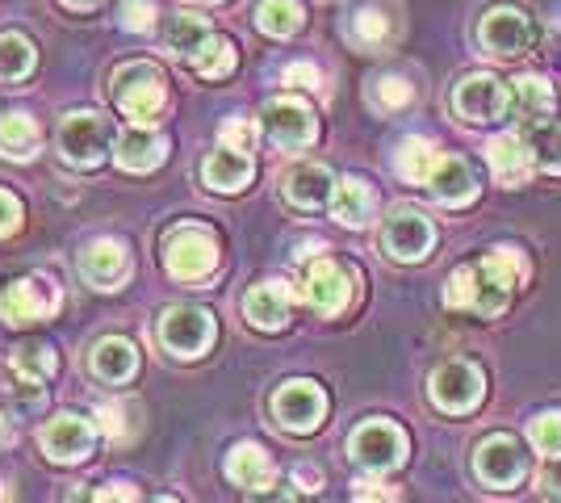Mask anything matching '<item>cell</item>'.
<instances>
[{
    "label": "cell",
    "instance_id": "obj_6",
    "mask_svg": "<svg viewBox=\"0 0 561 503\" xmlns=\"http://www.w3.org/2000/svg\"><path fill=\"white\" fill-rule=\"evenodd\" d=\"M473 475L494 487V491H507L515 482L528 475V454H524V445L507 436V432H499V436H486L482 445H478V454H473Z\"/></svg>",
    "mask_w": 561,
    "mask_h": 503
},
{
    "label": "cell",
    "instance_id": "obj_25",
    "mask_svg": "<svg viewBox=\"0 0 561 503\" xmlns=\"http://www.w3.org/2000/svg\"><path fill=\"white\" fill-rule=\"evenodd\" d=\"M227 475L243 491H268L273 479H277L273 461H268V454L260 445H234L231 457H227Z\"/></svg>",
    "mask_w": 561,
    "mask_h": 503
},
{
    "label": "cell",
    "instance_id": "obj_5",
    "mask_svg": "<svg viewBox=\"0 0 561 503\" xmlns=\"http://www.w3.org/2000/svg\"><path fill=\"white\" fill-rule=\"evenodd\" d=\"M348 454L352 461H360L365 470H394L402 466V457H407V432L390 424V420H369V424H360V428L352 432L348 441Z\"/></svg>",
    "mask_w": 561,
    "mask_h": 503
},
{
    "label": "cell",
    "instance_id": "obj_29",
    "mask_svg": "<svg viewBox=\"0 0 561 503\" xmlns=\"http://www.w3.org/2000/svg\"><path fill=\"white\" fill-rule=\"evenodd\" d=\"M9 374L25 386L47 382L50 374H55V348L43 344V340H30V344H22V348H13V357H9Z\"/></svg>",
    "mask_w": 561,
    "mask_h": 503
},
{
    "label": "cell",
    "instance_id": "obj_42",
    "mask_svg": "<svg viewBox=\"0 0 561 503\" xmlns=\"http://www.w3.org/2000/svg\"><path fill=\"white\" fill-rule=\"evenodd\" d=\"M18 227H22V202H18L13 193L0 190V240H4V236H13Z\"/></svg>",
    "mask_w": 561,
    "mask_h": 503
},
{
    "label": "cell",
    "instance_id": "obj_39",
    "mask_svg": "<svg viewBox=\"0 0 561 503\" xmlns=\"http://www.w3.org/2000/svg\"><path fill=\"white\" fill-rule=\"evenodd\" d=\"M374 101L381 110H402L411 101V84L402 76H381V80H374Z\"/></svg>",
    "mask_w": 561,
    "mask_h": 503
},
{
    "label": "cell",
    "instance_id": "obj_2",
    "mask_svg": "<svg viewBox=\"0 0 561 503\" xmlns=\"http://www.w3.org/2000/svg\"><path fill=\"white\" fill-rule=\"evenodd\" d=\"M445 302L457 307V311H473V315H482V319H494V315L507 311L512 286L499 282L491 268L478 261V264H469V268H457V273L448 277Z\"/></svg>",
    "mask_w": 561,
    "mask_h": 503
},
{
    "label": "cell",
    "instance_id": "obj_43",
    "mask_svg": "<svg viewBox=\"0 0 561 503\" xmlns=\"http://www.w3.org/2000/svg\"><path fill=\"white\" fill-rule=\"evenodd\" d=\"M540 495L545 500H561V454H553L545 461V470H540Z\"/></svg>",
    "mask_w": 561,
    "mask_h": 503
},
{
    "label": "cell",
    "instance_id": "obj_12",
    "mask_svg": "<svg viewBox=\"0 0 561 503\" xmlns=\"http://www.w3.org/2000/svg\"><path fill=\"white\" fill-rule=\"evenodd\" d=\"M482 47L499 59H519L537 47V25L519 9H491L482 18Z\"/></svg>",
    "mask_w": 561,
    "mask_h": 503
},
{
    "label": "cell",
    "instance_id": "obj_44",
    "mask_svg": "<svg viewBox=\"0 0 561 503\" xmlns=\"http://www.w3.org/2000/svg\"><path fill=\"white\" fill-rule=\"evenodd\" d=\"M285 84L314 89V84H319V68H314V64H289V68H285Z\"/></svg>",
    "mask_w": 561,
    "mask_h": 503
},
{
    "label": "cell",
    "instance_id": "obj_14",
    "mask_svg": "<svg viewBox=\"0 0 561 503\" xmlns=\"http://www.w3.org/2000/svg\"><path fill=\"white\" fill-rule=\"evenodd\" d=\"M381 243H386V252L394 256V261H423L427 252H432V243H436V227L420 215V210H411V206H402L394 215L386 218V231H381Z\"/></svg>",
    "mask_w": 561,
    "mask_h": 503
},
{
    "label": "cell",
    "instance_id": "obj_28",
    "mask_svg": "<svg viewBox=\"0 0 561 503\" xmlns=\"http://www.w3.org/2000/svg\"><path fill=\"white\" fill-rule=\"evenodd\" d=\"M214 38V30L206 18H197V13H172L164 25V43L168 50H176V55H185V59H193L197 50L206 47Z\"/></svg>",
    "mask_w": 561,
    "mask_h": 503
},
{
    "label": "cell",
    "instance_id": "obj_10",
    "mask_svg": "<svg viewBox=\"0 0 561 503\" xmlns=\"http://www.w3.org/2000/svg\"><path fill=\"white\" fill-rule=\"evenodd\" d=\"M160 340L176 357H202L214 344V315L202 307H172L160 319Z\"/></svg>",
    "mask_w": 561,
    "mask_h": 503
},
{
    "label": "cell",
    "instance_id": "obj_35",
    "mask_svg": "<svg viewBox=\"0 0 561 503\" xmlns=\"http://www.w3.org/2000/svg\"><path fill=\"white\" fill-rule=\"evenodd\" d=\"M348 34H352V43H356V47L377 50L386 38H390V18H386L381 9H360V13L352 18Z\"/></svg>",
    "mask_w": 561,
    "mask_h": 503
},
{
    "label": "cell",
    "instance_id": "obj_33",
    "mask_svg": "<svg viewBox=\"0 0 561 503\" xmlns=\"http://www.w3.org/2000/svg\"><path fill=\"white\" fill-rule=\"evenodd\" d=\"M436 147L427 144V139H402V147H398V172L407 176V181H415V185H423L427 176H432V168H436Z\"/></svg>",
    "mask_w": 561,
    "mask_h": 503
},
{
    "label": "cell",
    "instance_id": "obj_30",
    "mask_svg": "<svg viewBox=\"0 0 561 503\" xmlns=\"http://www.w3.org/2000/svg\"><path fill=\"white\" fill-rule=\"evenodd\" d=\"M38 151V126L30 114L13 110V114H0V156L9 160H30Z\"/></svg>",
    "mask_w": 561,
    "mask_h": 503
},
{
    "label": "cell",
    "instance_id": "obj_40",
    "mask_svg": "<svg viewBox=\"0 0 561 503\" xmlns=\"http://www.w3.org/2000/svg\"><path fill=\"white\" fill-rule=\"evenodd\" d=\"M222 144L239 147V151H252V147H256V126H252L248 118L222 122Z\"/></svg>",
    "mask_w": 561,
    "mask_h": 503
},
{
    "label": "cell",
    "instance_id": "obj_23",
    "mask_svg": "<svg viewBox=\"0 0 561 503\" xmlns=\"http://www.w3.org/2000/svg\"><path fill=\"white\" fill-rule=\"evenodd\" d=\"M553 110H558V96H553V89L540 76L512 80V114L524 126H540L545 118H553Z\"/></svg>",
    "mask_w": 561,
    "mask_h": 503
},
{
    "label": "cell",
    "instance_id": "obj_17",
    "mask_svg": "<svg viewBox=\"0 0 561 503\" xmlns=\"http://www.w3.org/2000/svg\"><path fill=\"white\" fill-rule=\"evenodd\" d=\"M164 135L160 130H147V122H135L130 130L117 135V164L130 168V172H151V168L164 164Z\"/></svg>",
    "mask_w": 561,
    "mask_h": 503
},
{
    "label": "cell",
    "instance_id": "obj_36",
    "mask_svg": "<svg viewBox=\"0 0 561 503\" xmlns=\"http://www.w3.org/2000/svg\"><path fill=\"white\" fill-rule=\"evenodd\" d=\"M533 156L545 172H561V122H540L533 126Z\"/></svg>",
    "mask_w": 561,
    "mask_h": 503
},
{
    "label": "cell",
    "instance_id": "obj_1",
    "mask_svg": "<svg viewBox=\"0 0 561 503\" xmlns=\"http://www.w3.org/2000/svg\"><path fill=\"white\" fill-rule=\"evenodd\" d=\"M110 96L114 105L135 122H151L164 114L168 105V84L164 72L156 64H122L114 76H110Z\"/></svg>",
    "mask_w": 561,
    "mask_h": 503
},
{
    "label": "cell",
    "instance_id": "obj_20",
    "mask_svg": "<svg viewBox=\"0 0 561 503\" xmlns=\"http://www.w3.org/2000/svg\"><path fill=\"white\" fill-rule=\"evenodd\" d=\"M533 160H537L533 147L524 139H515V135H499V139L486 144V164H491L499 185H524L528 172H533Z\"/></svg>",
    "mask_w": 561,
    "mask_h": 503
},
{
    "label": "cell",
    "instance_id": "obj_11",
    "mask_svg": "<svg viewBox=\"0 0 561 503\" xmlns=\"http://www.w3.org/2000/svg\"><path fill=\"white\" fill-rule=\"evenodd\" d=\"M273 415H277V424L285 432H314L328 415V395L314 382H306V378L285 382L273 395Z\"/></svg>",
    "mask_w": 561,
    "mask_h": 503
},
{
    "label": "cell",
    "instance_id": "obj_21",
    "mask_svg": "<svg viewBox=\"0 0 561 503\" xmlns=\"http://www.w3.org/2000/svg\"><path fill=\"white\" fill-rule=\"evenodd\" d=\"M289 289L280 286V282H264V286L248 289V298H243V315H248V323L260 328V332H277L289 323Z\"/></svg>",
    "mask_w": 561,
    "mask_h": 503
},
{
    "label": "cell",
    "instance_id": "obj_26",
    "mask_svg": "<svg viewBox=\"0 0 561 503\" xmlns=\"http://www.w3.org/2000/svg\"><path fill=\"white\" fill-rule=\"evenodd\" d=\"M331 215L344 227H365L369 215H374V190L360 176H344L331 193Z\"/></svg>",
    "mask_w": 561,
    "mask_h": 503
},
{
    "label": "cell",
    "instance_id": "obj_16",
    "mask_svg": "<svg viewBox=\"0 0 561 503\" xmlns=\"http://www.w3.org/2000/svg\"><path fill=\"white\" fill-rule=\"evenodd\" d=\"M93 424L80 420V415H55L47 428H43V454L50 461H84L93 454Z\"/></svg>",
    "mask_w": 561,
    "mask_h": 503
},
{
    "label": "cell",
    "instance_id": "obj_22",
    "mask_svg": "<svg viewBox=\"0 0 561 503\" xmlns=\"http://www.w3.org/2000/svg\"><path fill=\"white\" fill-rule=\"evenodd\" d=\"M427 185L445 206H469L478 197V181H473L466 160H457V156H440L432 176H427Z\"/></svg>",
    "mask_w": 561,
    "mask_h": 503
},
{
    "label": "cell",
    "instance_id": "obj_31",
    "mask_svg": "<svg viewBox=\"0 0 561 503\" xmlns=\"http://www.w3.org/2000/svg\"><path fill=\"white\" fill-rule=\"evenodd\" d=\"M256 22L268 38H289V34H298V25H302V4H298V0H264Z\"/></svg>",
    "mask_w": 561,
    "mask_h": 503
},
{
    "label": "cell",
    "instance_id": "obj_37",
    "mask_svg": "<svg viewBox=\"0 0 561 503\" xmlns=\"http://www.w3.org/2000/svg\"><path fill=\"white\" fill-rule=\"evenodd\" d=\"M528 436H533V445H537L545 457L561 454V411H545V415H537L533 428H528Z\"/></svg>",
    "mask_w": 561,
    "mask_h": 503
},
{
    "label": "cell",
    "instance_id": "obj_15",
    "mask_svg": "<svg viewBox=\"0 0 561 503\" xmlns=\"http://www.w3.org/2000/svg\"><path fill=\"white\" fill-rule=\"evenodd\" d=\"M302 298L319 315H340L352 298V273L335 261H314L302 277Z\"/></svg>",
    "mask_w": 561,
    "mask_h": 503
},
{
    "label": "cell",
    "instance_id": "obj_13",
    "mask_svg": "<svg viewBox=\"0 0 561 503\" xmlns=\"http://www.w3.org/2000/svg\"><path fill=\"white\" fill-rule=\"evenodd\" d=\"M453 105H457V114L466 122H473V126L499 122L512 110V89H507L503 80H494V76H469V80L457 84Z\"/></svg>",
    "mask_w": 561,
    "mask_h": 503
},
{
    "label": "cell",
    "instance_id": "obj_32",
    "mask_svg": "<svg viewBox=\"0 0 561 503\" xmlns=\"http://www.w3.org/2000/svg\"><path fill=\"white\" fill-rule=\"evenodd\" d=\"M34 72V47L25 34H0V80H25Z\"/></svg>",
    "mask_w": 561,
    "mask_h": 503
},
{
    "label": "cell",
    "instance_id": "obj_45",
    "mask_svg": "<svg viewBox=\"0 0 561 503\" xmlns=\"http://www.w3.org/2000/svg\"><path fill=\"white\" fill-rule=\"evenodd\" d=\"M96 500H139V491H130V482H110L105 491H96Z\"/></svg>",
    "mask_w": 561,
    "mask_h": 503
},
{
    "label": "cell",
    "instance_id": "obj_46",
    "mask_svg": "<svg viewBox=\"0 0 561 503\" xmlns=\"http://www.w3.org/2000/svg\"><path fill=\"white\" fill-rule=\"evenodd\" d=\"M64 4H68V9H76V13H89V9H96L101 0H64Z\"/></svg>",
    "mask_w": 561,
    "mask_h": 503
},
{
    "label": "cell",
    "instance_id": "obj_3",
    "mask_svg": "<svg viewBox=\"0 0 561 503\" xmlns=\"http://www.w3.org/2000/svg\"><path fill=\"white\" fill-rule=\"evenodd\" d=\"M164 264L176 282H202L218 264V240L206 227H176L164 240Z\"/></svg>",
    "mask_w": 561,
    "mask_h": 503
},
{
    "label": "cell",
    "instance_id": "obj_27",
    "mask_svg": "<svg viewBox=\"0 0 561 503\" xmlns=\"http://www.w3.org/2000/svg\"><path fill=\"white\" fill-rule=\"evenodd\" d=\"M135 365H139V353H135V344L122 340V335H110V340H101L93 348V374L101 382H114V386L130 382Z\"/></svg>",
    "mask_w": 561,
    "mask_h": 503
},
{
    "label": "cell",
    "instance_id": "obj_8",
    "mask_svg": "<svg viewBox=\"0 0 561 503\" xmlns=\"http://www.w3.org/2000/svg\"><path fill=\"white\" fill-rule=\"evenodd\" d=\"M110 139H114V126L101 118V114H93V110L68 114L64 126H59V151L80 168L101 164L105 151H110Z\"/></svg>",
    "mask_w": 561,
    "mask_h": 503
},
{
    "label": "cell",
    "instance_id": "obj_9",
    "mask_svg": "<svg viewBox=\"0 0 561 503\" xmlns=\"http://www.w3.org/2000/svg\"><path fill=\"white\" fill-rule=\"evenodd\" d=\"M260 126H264V135H268L273 144L289 147V151H294V147H310L314 135H319L310 105L298 101V96H273V101L260 110Z\"/></svg>",
    "mask_w": 561,
    "mask_h": 503
},
{
    "label": "cell",
    "instance_id": "obj_38",
    "mask_svg": "<svg viewBox=\"0 0 561 503\" xmlns=\"http://www.w3.org/2000/svg\"><path fill=\"white\" fill-rule=\"evenodd\" d=\"M135 411H139L135 403H114V408L105 403L96 415H101V424H105V432H110L114 441H126V436H135V428H139L135 420H126V415H135Z\"/></svg>",
    "mask_w": 561,
    "mask_h": 503
},
{
    "label": "cell",
    "instance_id": "obj_34",
    "mask_svg": "<svg viewBox=\"0 0 561 503\" xmlns=\"http://www.w3.org/2000/svg\"><path fill=\"white\" fill-rule=\"evenodd\" d=\"M188 64H193V72L206 76V80H227V76L234 72V47L227 43V38H218V34H214L210 43L197 50Z\"/></svg>",
    "mask_w": 561,
    "mask_h": 503
},
{
    "label": "cell",
    "instance_id": "obj_7",
    "mask_svg": "<svg viewBox=\"0 0 561 503\" xmlns=\"http://www.w3.org/2000/svg\"><path fill=\"white\" fill-rule=\"evenodd\" d=\"M482 395H486V378H482V369L469 365V361H448V365H440V369L432 374V399H436V408L448 411V415L473 411L482 403Z\"/></svg>",
    "mask_w": 561,
    "mask_h": 503
},
{
    "label": "cell",
    "instance_id": "obj_41",
    "mask_svg": "<svg viewBox=\"0 0 561 503\" xmlns=\"http://www.w3.org/2000/svg\"><path fill=\"white\" fill-rule=\"evenodd\" d=\"M151 22H156V9H151L147 0H126V4H122V25H126V30H147Z\"/></svg>",
    "mask_w": 561,
    "mask_h": 503
},
{
    "label": "cell",
    "instance_id": "obj_18",
    "mask_svg": "<svg viewBox=\"0 0 561 503\" xmlns=\"http://www.w3.org/2000/svg\"><path fill=\"white\" fill-rule=\"evenodd\" d=\"M252 172H256V164H252V151H239V147H218V151H210L206 156V164H202V176H206V185L218 193H239L248 181H252Z\"/></svg>",
    "mask_w": 561,
    "mask_h": 503
},
{
    "label": "cell",
    "instance_id": "obj_4",
    "mask_svg": "<svg viewBox=\"0 0 561 503\" xmlns=\"http://www.w3.org/2000/svg\"><path fill=\"white\" fill-rule=\"evenodd\" d=\"M55 307H59V286H55L50 277H43V273L22 277V282L0 289V319H4L9 328L38 323V319L55 315Z\"/></svg>",
    "mask_w": 561,
    "mask_h": 503
},
{
    "label": "cell",
    "instance_id": "obj_19",
    "mask_svg": "<svg viewBox=\"0 0 561 503\" xmlns=\"http://www.w3.org/2000/svg\"><path fill=\"white\" fill-rule=\"evenodd\" d=\"M80 268H84V277L96 289H117L126 282V273H130V256H126V248L117 240H96L84 248Z\"/></svg>",
    "mask_w": 561,
    "mask_h": 503
},
{
    "label": "cell",
    "instance_id": "obj_24",
    "mask_svg": "<svg viewBox=\"0 0 561 503\" xmlns=\"http://www.w3.org/2000/svg\"><path fill=\"white\" fill-rule=\"evenodd\" d=\"M331 193H335V181H331V172L323 164H298L289 168V176H285V197L294 206H302V210H314V206L331 202Z\"/></svg>",
    "mask_w": 561,
    "mask_h": 503
}]
</instances>
